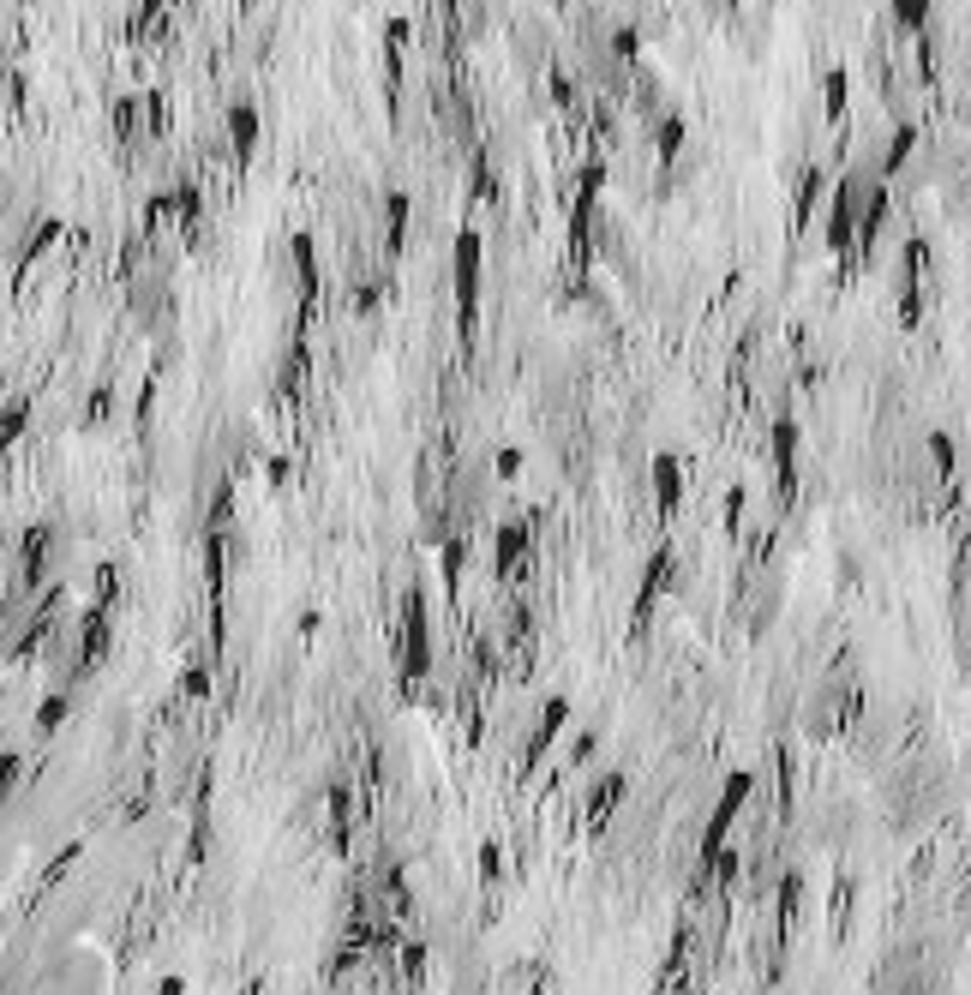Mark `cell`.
Returning a JSON list of instances; mask_svg holds the SVG:
<instances>
[{
	"label": "cell",
	"instance_id": "cell-1",
	"mask_svg": "<svg viewBox=\"0 0 971 995\" xmlns=\"http://www.w3.org/2000/svg\"><path fill=\"white\" fill-rule=\"evenodd\" d=\"M864 186L870 174H846L828 198V246L834 252H858V210H864Z\"/></svg>",
	"mask_w": 971,
	"mask_h": 995
},
{
	"label": "cell",
	"instance_id": "cell-2",
	"mask_svg": "<svg viewBox=\"0 0 971 995\" xmlns=\"http://www.w3.org/2000/svg\"><path fill=\"white\" fill-rule=\"evenodd\" d=\"M750 786H756V774H750V768H738V774L726 780V792H720V804H714V816H708V828H702V864H714V858L726 852V834H732L738 810L750 804Z\"/></svg>",
	"mask_w": 971,
	"mask_h": 995
},
{
	"label": "cell",
	"instance_id": "cell-3",
	"mask_svg": "<svg viewBox=\"0 0 971 995\" xmlns=\"http://www.w3.org/2000/svg\"><path fill=\"white\" fill-rule=\"evenodd\" d=\"M456 312H462V336H474V312H480V234L474 228L456 234Z\"/></svg>",
	"mask_w": 971,
	"mask_h": 995
},
{
	"label": "cell",
	"instance_id": "cell-4",
	"mask_svg": "<svg viewBox=\"0 0 971 995\" xmlns=\"http://www.w3.org/2000/svg\"><path fill=\"white\" fill-rule=\"evenodd\" d=\"M402 618H408V636H402V684H420L426 666H432V648H426V600H420V588H408Z\"/></svg>",
	"mask_w": 971,
	"mask_h": 995
},
{
	"label": "cell",
	"instance_id": "cell-5",
	"mask_svg": "<svg viewBox=\"0 0 971 995\" xmlns=\"http://www.w3.org/2000/svg\"><path fill=\"white\" fill-rule=\"evenodd\" d=\"M564 726H570V696H546V708H540V720H534V738H528V750H522V768H534V762L558 744Z\"/></svg>",
	"mask_w": 971,
	"mask_h": 995
},
{
	"label": "cell",
	"instance_id": "cell-6",
	"mask_svg": "<svg viewBox=\"0 0 971 995\" xmlns=\"http://www.w3.org/2000/svg\"><path fill=\"white\" fill-rule=\"evenodd\" d=\"M288 264H294V294H300V306H312L318 300V240L300 228V234H288Z\"/></svg>",
	"mask_w": 971,
	"mask_h": 995
},
{
	"label": "cell",
	"instance_id": "cell-7",
	"mask_svg": "<svg viewBox=\"0 0 971 995\" xmlns=\"http://www.w3.org/2000/svg\"><path fill=\"white\" fill-rule=\"evenodd\" d=\"M648 474H654V498H660V510L672 516V510L684 504V462H678V450H654Z\"/></svg>",
	"mask_w": 971,
	"mask_h": 995
},
{
	"label": "cell",
	"instance_id": "cell-8",
	"mask_svg": "<svg viewBox=\"0 0 971 995\" xmlns=\"http://www.w3.org/2000/svg\"><path fill=\"white\" fill-rule=\"evenodd\" d=\"M774 480H780V492L792 498V480H798V420H792V414L774 420Z\"/></svg>",
	"mask_w": 971,
	"mask_h": 995
},
{
	"label": "cell",
	"instance_id": "cell-9",
	"mask_svg": "<svg viewBox=\"0 0 971 995\" xmlns=\"http://www.w3.org/2000/svg\"><path fill=\"white\" fill-rule=\"evenodd\" d=\"M528 546H534L528 522H504V528L492 534V570H498V576H510V570L528 558Z\"/></svg>",
	"mask_w": 971,
	"mask_h": 995
},
{
	"label": "cell",
	"instance_id": "cell-10",
	"mask_svg": "<svg viewBox=\"0 0 971 995\" xmlns=\"http://www.w3.org/2000/svg\"><path fill=\"white\" fill-rule=\"evenodd\" d=\"M222 120H228V150H234V162H252V150H258V108H252V102H234Z\"/></svg>",
	"mask_w": 971,
	"mask_h": 995
},
{
	"label": "cell",
	"instance_id": "cell-11",
	"mask_svg": "<svg viewBox=\"0 0 971 995\" xmlns=\"http://www.w3.org/2000/svg\"><path fill=\"white\" fill-rule=\"evenodd\" d=\"M48 546H54V528H48V522L24 528V546H18V552H24V564H18V582H24V588L42 582V570H48Z\"/></svg>",
	"mask_w": 971,
	"mask_h": 995
},
{
	"label": "cell",
	"instance_id": "cell-12",
	"mask_svg": "<svg viewBox=\"0 0 971 995\" xmlns=\"http://www.w3.org/2000/svg\"><path fill=\"white\" fill-rule=\"evenodd\" d=\"M912 150H918V120H900L894 132H888V150H882V162H876V174L882 180H894L906 162H912Z\"/></svg>",
	"mask_w": 971,
	"mask_h": 995
},
{
	"label": "cell",
	"instance_id": "cell-13",
	"mask_svg": "<svg viewBox=\"0 0 971 995\" xmlns=\"http://www.w3.org/2000/svg\"><path fill=\"white\" fill-rule=\"evenodd\" d=\"M666 576H672V546H654V552H648V564H642V582H636V612H648V606L660 600Z\"/></svg>",
	"mask_w": 971,
	"mask_h": 995
},
{
	"label": "cell",
	"instance_id": "cell-14",
	"mask_svg": "<svg viewBox=\"0 0 971 995\" xmlns=\"http://www.w3.org/2000/svg\"><path fill=\"white\" fill-rule=\"evenodd\" d=\"M684 144H690V120H684V114H666V120L654 126V156H660V162H678Z\"/></svg>",
	"mask_w": 971,
	"mask_h": 995
},
{
	"label": "cell",
	"instance_id": "cell-15",
	"mask_svg": "<svg viewBox=\"0 0 971 995\" xmlns=\"http://www.w3.org/2000/svg\"><path fill=\"white\" fill-rule=\"evenodd\" d=\"M846 96H852V72L828 66L822 72V108H828V120H846Z\"/></svg>",
	"mask_w": 971,
	"mask_h": 995
},
{
	"label": "cell",
	"instance_id": "cell-16",
	"mask_svg": "<svg viewBox=\"0 0 971 995\" xmlns=\"http://www.w3.org/2000/svg\"><path fill=\"white\" fill-rule=\"evenodd\" d=\"M408 210H414L408 192H390V198H384V246H390V252H402V240H408Z\"/></svg>",
	"mask_w": 971,
	"mask_h": 995
},
{
	"label": "cell",
	"instance_id": "cell-17",
	"mask_svg": "<svg viewBox=\"0 0 971 995\" xmlns=\"http://www.w3.org/2000/svg\"><path fill=\"white\" fill-rule=\"evenodd\" d=\"M66 714H72V696H66V690H54V696H42V708H36V738H48V732H60V726H66Z\"/></svg>",
	"mask_w": 971,
	"mask_h": 995
},
{
	"label": "cell",
	"instance_id": "cell-18",
	"mask_svg": "<svg viewBox=\"0 0 971 995\" xmlns=\"http://www.w3.org/2000/svg\"><path fill=\"white\" fill-rule=\"evenodd\" d=\"M24 426H30V402H24V396H12V402H6V414H0V444L12 450V444L24 438Z\"/></svg>",
	"mask_w": 971,
	"mask_h": 995
},
{
	"label": "cell",
	"instance_id": "cell-19",
	"mask_svg": "<svg viewBox=\"0 0 971 995\" xmlns=\"http://www.w3.org/2000/svg\"><path fill=\"white\" fill-rule=\"evenodd\" d=\"M924 450H930L936 474H954V468H960V444H954V432H930V438H924Z\"/></svg>",
	"mask_w": 971,
	"mask_h": 995
},
{
	"label": "cell",
	"instance_id": "cell-20",
	"mask_svg": "<svg viewBox=\"0 0 971 995\" xmlns=\"http://www.w3.org/2000/svg\"><path fill=\"white\" fill-rule=\"evenodd\" d=\"M624 798V774H600V786H594V804H588V822H606V810Z\"/></svg>",
	"mask_w": 971,
	"mask_h": 995
},
{
	"label": "cell",
	"instance_id": "cell-21",
	"mask_svg": "<svg viewBox=\"0 0 971 995\" xmlns=\"http://www.w3.org/2000/svg\"><path fill=\"white\" fill-rule=\"evenodd\" d=\"M888 12H894V24H900L906 36H918V30L930 24V0H888Z\"/></svg>",
	"mask_w": 971,
	"mask_h": 995
},
{
	"label": "cell",
	"instance_id": "cell-22",
	"mask_svg": "<svg viewBox=\"0 0 971 995\" xmlns=\"http://www.w3.org/2000/svg\"><path fill=\"white\" fill-rule=\"evenodd\" d=\"M612 54H618V60H636V54H642V30H636V24H618V30H612Z\"/></svg>",
	"mask_w": 971,
	"mask_h": 995
},
{
	"label": "cell",
	"instance_id": "cell-23",
	"mask_svg": "<svg viewBox=\"0 0 971 995\" xmlns=\"http://www.w3.org/2000/svg\"><path fill=\"white\" fill-rule=\"evenodd\" d=\"M198 210H204L198 186H192V180H186V186H174V216H180V222H198Z\"/></svg>",
	"mask_w": 971,
	"mask_h": 995
},
{
	"label": "cell",
	"instance_id": "cell-24",
	"mask_svg": "<svg viewBox=\"0 0 971 995\" xmlns=\"http://www.w3.org/2000/svg\"><path fill=\"white\" fill-rule=\"evenodd\" d=\"M492 474H498V480H516V474H522V450H516V444H498V450H492Z\"/></svg>",
	"mask_w": 971,
	"mask_h": 995
},
{
	"label": "cell",
	"instance_id": "cell-25",
	"mask_svg": "<svg viewBox=\"0 0 971 995\" xmlns=\"http://www.w3.org/2000/svg\"><path fill=\"white\" fill-rule=\"evenodd\" d=\"M114 594H120V570H114V564H96V606L108 612V606H114Z\"/></svg>",
	"mask_w": 971,
	"mask_h": 995
},
{
	"label": "cell",
	"instance_id": "cell-26",
	"mask_svg": "<svg viewBox=\"0 0 971 995\" xmlns=\"http://www.w3.org/2000/svg\"><path fill=\"white\" fill-rule=\"evenodd\" d=\"M480 882H504V846L498 840L480 846Z\"/></svg>",
	"mask_w": 971,
	"mask_h": 995
},
{
	"label": "cell",
	"instance_id": "cell-27",
	"mask_svg": "<svg viewBox=\"0 0 971 995\" xmlns=\"http://www.w3.org/2000/svg\"><path fill=\"white\" fill-rule=\"evenodd\" d=\"M816 192H822V168H810V174H804V186H798V222H810V210H816Z\"/></svg>",
	"mask_w": 971,
	"mask_h": 995
},
{
	"label": "cell",
	"instance_id": "cell-28",
	"mask_svg": "<svg viewBox=\"0 0 971 995\" xmlns=\"http://www.w3.org/2000/svg\"><path fill=\"white\" fill-rule=\"evenodd\" d=\"M144 126H150V132H162V126H168V96H162V90H150V96H144Z\"/></svg>",
	"mask_w": 971,
	"mask_h": 995
},
{
	"label": "cell",
	"instance_id": "cell-29",
	"mask_svg": "<svg viewBox=\"0 0 971 995\" xmlns=\"http://www.w3.org/2000/svg\"><path fill=\"white\" fill-rule=\"evenodd\" d=\"M462 558H468V540H444V582L456 588V576H462Z\"/></svg>",
	"mask_w": 971,
	"mask_h": 995
},
{
	"label": "cell",
	"instance_id": "cell-30",
	"mask_svg": "<svg viewBox=\"0 0 971 995\" xmlns=\"http://www.w3.org/2000/svg\"><path fill=\"white\" fill-rule=\"evenodd\" d=\"M600 186H606V162H588V168H582V198H576V204H594Z\"/></svg>",
	"mask_w": 971,
	"mask_h": 995
},
{
	"label": "cell",
	"instance_id": "cell-31",
	"mask_svg": "<svg viewBox=\"0 0 971 995\" xmlns=\"http://www.w3.org/2000/svg\"><path fill=\"white\" fill-rule=\"evenodd\" d=\"M48 240H60V222H54V216H48V222H42V228H36L30 240H24V264H30V258H36V252H42Z\"/></svg>",
	"mask_w": 971,
	"mask_h": 995
},
{
	"label": "cell",
	"instance_id": "cell-32",
	"mask_svg": "<svg viewBox=\"0 0 971 995\" xmlns=\"http://www.w3.org/2000/svg\"><path fill=\"white\" fill-rule=\"evenodd\" d=\"M18 780H24V750H6V756H0V786L12 792Z\"/></svg>",
	"mask_w": 971,
	"mask_h": 995
},
{
	"label": "cell",
	"instance_id": "cell-33",
	"mask_svg": "<svg viewBox=\"0 0 971 995\" xmlns=\"http://www.w3.org/2000/svg\"><path fill=\"white\" fill-rule=\"evenodd\" d=\"M138 108H144V102L120 96V102H114V132H132V114H138Z\"/></svg>",
	"mask_w": 971,
	"mask_h": 995
},
{
	"label": "cell",
	"instance_id": "cell-34",
	"mask_svg": "<svg viewBox=\"0 0 971 995\" xmlns=\"http://www.w3.org/2000/svg\"><path fill=\"white\" fill-rule=\"evenodd\" d=\"M594 750H600V738H594V732H576V744H570V762L582 768V762H588Z\"/></svg>",
	"mask_w": 971,
	"mask_h": 995
},
{
	"label": "cell",
	"instance_id": "cell-35",
	"mask_svg": "<svg viewBox=\"0 0 971 995\" xmlns=\"http://www.w3.org/2000/svg\"><path fill=\"white\" fill-rule=\"evenodd\" d=\"M408 30H414V24H408V18H390V24H384V42H390V54H396V48H402V42H408Z\"/></svg>",
	"mask_w": 971,
	"mask_h": 995
},
{
	"label": "cell",
	"instance_id": "cell-36",
	"mask_svg": "<svg viewBox=\"0 0 971 995\" xmlns=\"http://www.w3.org/2000/svg\"><path fill=\"white\" fill-rule=\"evenodd\" d=\"M738 522H744V492L732 486V498H726V534H738Z\"/></svg>",
	"mask_w": 971,
	"mask_h": 995
},
{
	"label": "cell",
	"instance_id": "cell-37",
	"mask_svg": "<svg viewBox=\"0 0 971 995\" xmlns=\"http://www.w3.org/2000/svg\"><path fill=\"white\" fill-rule=\"evenodd\" d=\"M186 852H192V864H204V852H210V822L192 828V846H186Z\"/></svg>",
	"mask_w": 971,
	"mask_h": 995
},
{
	"label": "cell",
	"instance_id": "cell-38",
	"mask_svg": "<svg viewBox=\"0 0 971 995\" xmlns=\"http://www.w3.org/2000/svg\"><path fill=\"white\" fill-rule=\"evenodd\" d=\"M204 690H210V672H186L180 678V696H204Z\"/></svg>",
	"mask_w": 971,
	"mask_h": 995
},
{
	"label": "cell",
	"instance_id": "cell-39",
	"mask_svg": "<svg viewBox=\"0 0 971 995\" xmlns=\"http://www.w3.org/2000/svg\"><path fill=\"white\" fill-rule=\"evenodd\" d=\"M354 312L372 318V312H378V288H360V294H354Z\"/></svg>",
	"mask_w": 971,
	"mask_h": 995
},
{
	"label": "cell",
	"instance_id": "cell-40",
	"mask_svg": "<svg viewBox=\"0 0 971 995\" xmlns=\"http://www.w3.org/2000/svg\"><path fill=\"white\" fill-rule=\"evenodd\" d=\"M156 995H186V978H162V984H156Z\"/></svg>",
	"mask_w": 971,
	"mask_h": 995
},
{
	"label": "cell",
	"instance_id": "cell-41",
	"mask_svg": "<svg viewBox=\"0 0 971 995\" xmlns=\"http://www.w3.org/2000/svg\"><path fill=\"white\" fill-rule=\"evenodd\" d=\"M156 6H162V0H144V12H156Z\"/></svg>",
	"mask_w": 971,
	"mask_h": 995
},
{
	"label": "cell",
	"instance_id": "cell-42",
	"mask_svg": "<svg viewBox=\"0 0 971 995\" xmlns=\"http://www.w3.org/2000/svg\"><path fill=\"white\" fill-rule=\"evenodd\" d=\"M732 6H738V0H732Z\"/></svg>",
	"mask_w": 971,
	"mask_h": 995
}]
</instances>
